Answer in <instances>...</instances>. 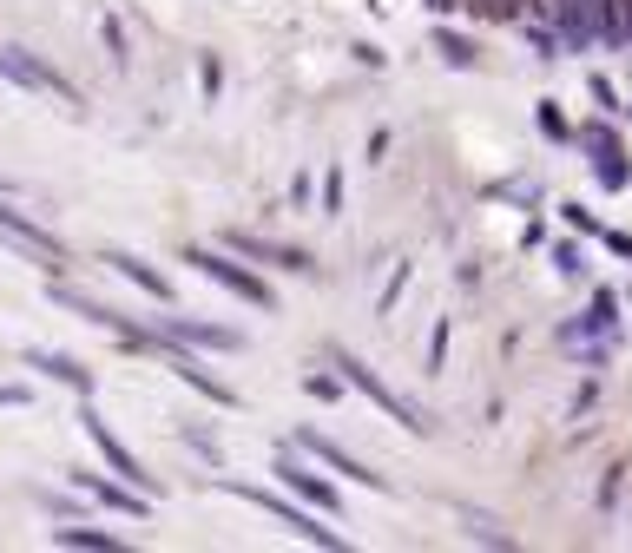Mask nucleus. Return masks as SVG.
<instances>
[{"label": "nucleus", "mask_w": 632, "mask_h": 553, "mask_svg": "<svg viewBox=\"0 0 632 553\" xmlns=\"http://www.w3.org/2000/svg\"><path fill=\"white\" fill-rule=\"evenodd\" d=\"M606 40L632 47V0H606Z\"/></svg>", "instance_id": "obj_15"}, {"label": "nucleus", "mask_w": 632, "mask_h": 553, "mask_svg": "<svg viewBox=\"0 0 632 553\" xmlns=\"http://www.w3.org/2000/svg\"><path fill=\"white\" fill-rule=\"evenodd\" d=\"M106 264H112V270H119V277H132V284H139V290H145V297H158V303L172 297V284H165V277H158V270H152V264H139V257H126V251H106Z\"/></svg>", "instance_id": "obj_10"}, {"label": "nucleus", "mask_w": 632, "mask_h": 553, "mask_svg": "<svg viewBox=\"0 0 632 553\" xmlns=\"http://www.w3.org/2000/svg\"><path fill=\"white\" fill-rule=\"evenodd\" d=\"M428 7H461V0H428Z\"/></svg>", "instance_id": "obj_19"}, {"label": "nucleus", "mask_w": 632, "mask_h": 553, "mask_svg": "<svg viewBox=\"0 0 632 553\" xmlns=\"http://www.w3.org/2000/svg\"><path fill=\"white\" fill-rule=\"evenodd\" d=\"M560 27H567L573 47L600 40V33H606V0H560Z\"/></svg>", "instance_id": "obj_7"}, {"label": "nucleus", "mask_w": 632, "mask_h": 553, "mask_svg": "<svg viewBox=\"0 0 632 553\" xmlns=\"http://www.w3.org/2000/svg\"><path fill=\"white\" fill-rule=\"evenodd\" d=\"M53 540H60V547H86V553H119V540H112V534H93V527H60Z\"/></svg>", "instance_id": "obj_14"}, {"label": "nucleus", "mask_w": 632, "mask_h": 553, "mask_svg": "<svg viewBox=\"0 0 632 553\" xmlns=\"http://www.w3.org/2000/svg\"><path fill=\"white\" fill-rule=\"evenodd\" d=\"M474 7H481V14H488V20H507V14H514V7H521V0H474Z\"/></svg>", "instance_id": "obj_18"}, {"label": "nucleus", "mask_w": 632, "mask_h": 553, "mask_svg": "<svg viewBox=\"0 0 632 553\" xmlns=\"http://www.w3.org/2000/svg\"><path fill=\"white\" fill-rule=\"evenodd\" d=\"M79 481H86V488H93V494H99V501H106V507H126V514H145V501H132L126 488H106V481H93V474H79Z\"/></svg>", "instance_id": "obj_16"}, {"label": "nucleus", "mask_w": 632, "mask_h": 553, "mask_svg": "<svg viewBox=\"0 0 632 553\" xmlns=\"http://www.w3.org/2000/svg\"><path fill=\"white\" fill-rule=\"evenodd\" d=\"M27 363H33V369H47V376H53V382H66V389H93V376H86L79 363H66V356H47V349H27Z\"/></svg>", "instance_id": "obj_12"}, {"label": "nucleus", "mask_w": 632, "mask_h": 553, "mask_svg": "<svg viewBox=\"0 0 632 553\" xmlns=\"http://www.w3.org/2000/svg\"><path fill=\"white\" fill-rule=\"evenodd\" d=\"M0 73L14 79V86H33V93H60V99H73V86H66L60 73H47L40 60H27V53H14V47H0Z\"/></svg>", "instance_id": "obj_5"}, {"label": "nucleus", "mask_w": 632, "mask_h": 553, "mask_svg": "<svg viewBox=\"0 0 632 553\" xmlns=\"http://www.w3.org/2000/svg\"><path fill=\"white\" fill-rule=\"evenodd\" d=\"M297 442H303V448H310V455H316V461H330V468H336V474H349V481H369V488H389V481H382V474H369V468H363V461L349 455V448H336V442H330V435H297Z\"/></svg>", "instance_id": "obj_8"}, {"label": "nucleus", "mask_w": 632, "mask_h": 553, "mask_svg": "<svg viewBox=\"0 0 632 553\" xmlns=\"http://www.w3.org/2000/svg\"><path fill=\"white\" fill-rule=\"evenodd\" d=\"M79 422H86V435H93V448H99V455H106V461H112V474H126L132 488H145V481H152V474H145V468H139V461H132V448H126V442H119V435H112V428H106V422H99V415H79Z\"/></svg>", "instance_id": "obj_6"}, {"label": "nucleus", "mask_w": 632, "mask_h": 553, "mask_svg": "<svg viewBox=\"0 0 632 553\" xmlns=\"http://www.w3.org/2000/svg\"><path fill=\"white\" fill-rule=\"evenodd\" d=\"M336 369H343V376H349V389H363L369 402H376V409H389V415H395V422H402V428H428V415H415L409 402H402V395H395V389H389V382H382V376H369V369L356 363V356H336Z\"/></svg>", "instance_id": "obj_2"}, {"label": "nucleus", "mask_w": 632, "mask_h": 553, "mask_svg": "<svg viewBox=\"0 0 632 553\" xmlns=\"http://www.w3.org/2000/svg\"><path fill=\"white\" fill-rule=\"evenodd\" d=\"M191 264L205 270L211 284H224V290H231V297H244V303H264V310H270V303H277V297H270V284H264V277H251V270H237V264H231V257H211V251H191Z\"/></svg>", "instance_id": "obj_3"}, {"label": "nucleus", "mask_w": 632, "mask_h": 553, "mask_svg": "<svg viewBox=\"0 0 632 553\" xmlns=\"http://www.w3.org/2000/svg\"><path fill=\"white\" fill-rule=\"evenodd\" d=\"M172 336H185L198 349H237V330H218V323H172Z\"/></svg>", "instance_id": "obj_13"}, {"label": "nucleus", "mask_w": 632, "mask_h": 553, "mask_svg": "<svg viewBox=\"0 0 632 553\" xmlns=\"http://www.w3.org/2000/svg\"><path fill=\"white\" fill-rule=\"evenodd\" d=\"M442 53H448L455 66H474V47H468V40H455V33H442Z\"/></svg>", "instance_id": "obj_17"}, {"label": "nucleus", "mask_w": 632, "mask_h": 553, "mask_svg": "<svg viewBox=\"0 0 632 553\" xmlns=\"http://www.w3.org/2000/svg\"><path fill=\"white\" fill-rule=\"evenodd\" d=\"M231 251L264 257V264H284V270H310V257H303V251H290V244H264V237H231Z\"/></svg>", "instance_id": "obj_11"}, {"label": "nucleus", "mask_w": 632, "mask_h": 553, "mask_svg": "<svg viewBox=\"0 0 632 553\" xmlns=\"http://www.w3.org/2000/svg\"><path fill=\"white\" fill-rule=\"evenodd\" d=\"M277 474H284V488H297L303 501H316L323 514H336V488L323 481V474H310V468H297V461H277Z\"/></svg>", "instance_id": "obj_9"}, {"label": "nucleus", "mask_w": 632, "mask_h": 553, "mask_svg": "<svg viewBox=\"0 0 632 553\" xmlns=\"http://www.w3.org/2000/svg\"><path fill=\"white\" fill-rule=\"evenodd\" d=\"M224 488L237 494V501H251V507H264V514H277V521L290 527V534H303V540H316V547H343V540L330 534V527H316V514H297V507H284L277 494H264V488H251V481H224Z\"/></svg>", "instance_id": "obj_1"}, {"label": "nucleus", "mask_w": 632, "mask_h": 553, "mask_svg": "<svg viewBox=\"0 0 632 553\" xmlns=\"http://www.w3.org/2000/svg\"><path fill=\"white\" fill-rule=\"evenodd\" d=\"M0 244H14V251L40 257L47 270H60V257H66V251H60V237H47L40 224H27L20 211H7V205H0Z\"/></svg>", "instance_id": "obj_4"}]
</instances>
